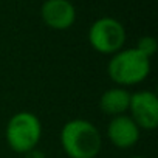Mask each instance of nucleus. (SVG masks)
<instances>
[{
	"label": "nucleus",
	"mask_w": 158,
	"mask_h": 158,
	"mask_svg": "<svg viewBox=\"0 0 158 158\" xmlns=\"http://www.w3.org/2000/svg\"><path fill=\"white\" fill-rule=\"evenodd\" d=\"M129 158H146V156H143V155H133V156H129Z\"/></svg>",
	"instance_id": "9b49d317"
},
{
	"label": "nucleus",
	"mask_w": 158,
	"mask_h": 158,
	"mask_svg": "<svg viewBox=\"0 0 158 158\" xmlns=\"http://www.w3.org/2000/svg\"><path fill=\"white\" fill-rule=\"evenodd\" d=\"M150 73V59L136 48H123L112 54L107 64V74L118 87L138 85Z\"/></svg>",
	"instance_id": "f03ea898"
},
{
	"label": "nucleus",
	"mask_w": 158,
	"mask_h": 158,
	"mask_svg": "<svg viewBox=\"0 0 158 158\" xmlns=\"http://www.w3.org/2000/svg\"><path fill=\"white\" fill-rule=\"evenodd\" d=\"M60 146L68 158H96L102 149V135L89 119L74 118L60 129Z\"/></svg>",
	"instance_id": "f257e3e1"
},
{
	"label": "nucleus",
	"mask_w": 158,
	"mask_h": 158,
	"mask_svg": "<svg viewBox=\"0 0 158 158\" xmlns=\"http://www.w3.org/2000/svg\"><path fill=\"white\" fill-rule=\"evenodd\" d=\"M130 104V92L124 87H110L99 98V109L104 115L119 116L126 115Z\"/></svg>",
	"instance_id": "6e6552de"
},
{
	"label": "nucleus",
	"mask_w": 158,
	"mask_h": 158,
	"mask_svg": "<svg viewBox=\"0 0 158 158\" xmlns=\"http://www.w3.org/2000/svg\"><path fill=\"white\" fill-rule=\"evenodd\" d=\"M127 115L141 130H155L158 127V98L152 90H138L130 93Z\"/></svg>",
	"instance_id": "39448f33"
},
{
	"label": "nucleus",
	"mask_w": 158,
	"mask_h": 158,
	"mask_svg": "<svg viewBox=\"0 0 158 158\" xmlns=\"http://www.w3.org/2000/svg\"><path fill=\"white\" fill-rule=\"evenodd\" d=\"M135 48H136L139 53H143L146 57L150 59V57L156 53V50H158V42H156V39H155L153 36H141V37L138 39Z\"/></svg>",
	"instance_id": "1a4fd4ad"
},
{
	"label": "nucleus",
	"mask_w": 158,
	"mask_h": 158,
	"mask_svg": "<svg viewBox=\"0 0 158 158\" xmlns=\"http://www.w3.org/2000/svg\"><path fill=\"white\" fill-rule=\"evenodd\" d=\"M42 22L56 31H65L76 22V8L70 0H45L40 6Z\"/></svg>",
	"instance_id": "423d86ee"
},
{
	"label": "nucleus",
	"mask_w": 158,
	"mask_h": 158,
	"mask_svg": "<svg viewBox=\"0 0 158 158\" xmlns=\"http://www.w3.org/2000/svg\"><path fill=\"white\" fill-rule=\"evenodd\" d=\"M127 33L124 25L115 17H99L89 28L90 47L106 56H112L124 48Z\"/></svg>",
	"instance_id": "20e7f679"
},
{
	"label": "nucleus",
	"mask_w": 158,
	"mask_h": 158,
	"mask_svg": "<svg viewBox=\"0 0 158 158\" xmlns=\"http://www.w3.org/2000/svg\"><path fill=\"white\" fill-rule=\"evenodd\" d=\"M42 123L37 115L28 110L14 113L5 127V139L8 147L16 153H27L36 149L42 138Z\"/></svg>",
	"instance_id": "7ed1b4c3"
},
{
	"label": "nucleus",
	"mask_w": 158,
	"mask_h": 158,
	"mask_svg": "<svg viewBox=\"0 0 158 158\" xmlns=\"http://www.w3.org/2000/svg\"><path fill=\"white\" fill-rule=\"evenodd\" d=\"M141 136V129L133 123V119L126 113L113 116L107 126V138L116 149H130L133 147Z\"/></svg>",
	"instance_id": "0eeeda50"
},
{
	"label": "nucleus",
	"mask_w": 158,
	"mask_h": 158,
	"mask_svg": "<svg viewBox=\"0 0 158 158\" xmlns=\"http://www.w3.org/2000/svg\"><path fill=\"white\" fill-rule=\"evenodd\" d=\"M23 158H47V155L40 150V149H31L27 153H23Z\"/></svg>",
	"instance_id": "9d476101"
}]
</instances>
